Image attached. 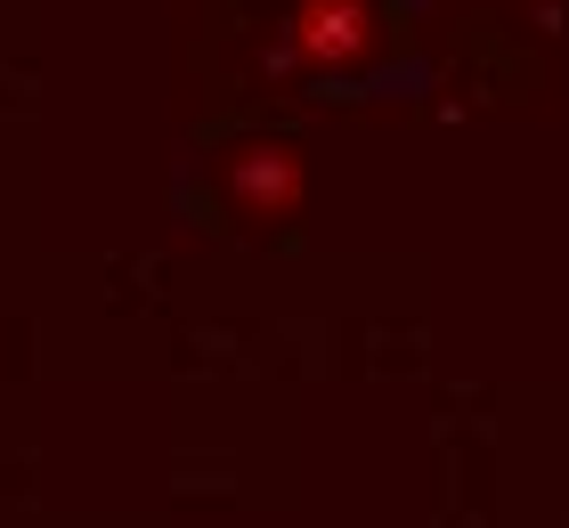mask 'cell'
<instances>
[{
	"label": "cell",
	"mask_w": 569,
	"mask_h": 528,
	"mask_svg": "<svg viewBox=\"0 0 569 528\" xmlns=\"http://www.w3.org/2000/svg\"><path fill=\"white\" fill-rule=\"evenodd\" d=\"M367 49H375V0H293L284 9V58L358 66Z\"/></svg>",
	"instance_id": "obj_1"
},
{
	"label": "cell",
	"mask_w": 569,
	"mask_h": 528,
	"mask_svg": "<svg viewBox=\"0 0 569 528\" xmlns=\"http://www.w3.org/2000/svg\"><path fill=\"white\" fill-rule=\"evenodd\" d=\"M220 188H228V203H237L244 220H284V211L301 203V163L284 147H244V155H228Z\"/></svg>",
	"instance_id": "obj_2"
}]
</instances>
